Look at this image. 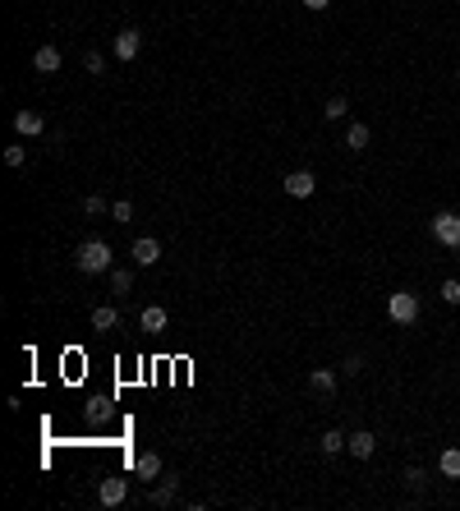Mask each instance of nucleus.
Returning <instances> with one entry per match:
<instances>
[{"mask_svg": "<svg viewBox=\"0 0 460 511\" xmlns=\"http://www.w3.org/2000/svg\"><path fill=\"white\" fill-rule=\"evenodd\" d=\"M111 217H115V221H129V217H134V208L120 199V203H111Z\"/></svg>", "mask_w": 460, "mask_h": 511, "instance_id": "26", "label": "nucleus"}, {"mask_svg": "<svg viewBox=\"0 0 460 511\" xmlns=\"http://www.w3.org/2000/svg\"><path fill=\"white\" fill-rule=\"evenodd\" d=\"M111 290L115 295H129L134 290V272L129 268H111Z\"/></svg>", "mask_w": 460, "mask_h": 511, "instance_id": "18", "label": "nucleus"}, {"mask_svg": "<svg viewBox=\"0 0 460 511\" xmlns=\"http://www.w3.org/2000/svg\"><path fill=\"white\" fill-rule=\"evenodd\" d=\"M309 387L318 391V396H331V391H336V373H331V369H313L309 373Z\"/></svg>", "mask_w": 460, "mask_h": 511, "instance_id": "13", "label": "nucleus"}, {"mask_svg": "<svg viewBox=\"0 0 460 511\" xmlns=\"http://www.w3.org/2000/svg\"><path fill=\"white\" fill-rule=\"evenodd\" d=\"M115 322H120V309H111V304H97L92 309V327L97 332H111Z\"/></svg>", "mask_w": 460, "mask_h": 511, "instance_id": "15", "label": "nucleus"}, {"mask_svg": "<svg viewBox=\"0 0 460 511\" xmlns=\"http://www.w3.org/2000/svg\"><path fill=\"white\" fill-rule=\"evenodd\" d=\"M111 244L106 240H83L78 244V253H74V268L83 272V277H102V272H111Z\"/></svg>", "mask_w": 460, "mask_h": 511, "instance_id": "1", "label": "nucleus"}, {"mask_svg": "<svg viewBox=\"0 0 460 511\" xmlns=\"http://www.w3.org/2000/svg\"><path fill=\"white\" fill-rule=\"evenodd\" d=\"M346 451H350L355 460H368V456L378 451V438L368 433V428H359V433H350V438H346Z\"/></svg>", "mask_w": 460, "mask_h": 511, "instance_id": "8", "label": "nucleus"}, {"mask_svg": "<svg viewBox=\"0 0 460 511\" xmlns=\"http://www.w3.org/2000/svg\"><path fill=\"white\" fill-rule=\"evenodd\" d=\"M304 5H309V9H327L331 0H304Z\"/></svg>", "mask_w": 460, "mask_h": 511, "instance_id": "28", "label": "nucleus"}, {"mask_svg": "<svg viewBox=\"0 0 460 511\" xmlns=\"http://www.w3.org/2000/svg\"><path fill=\"white\" fill-rule=\"evenodd\" d=\"M134 475L139 479H161V456H156V451H143V456L134 460Z\"/></svg>", "mask_w": 460, "mask_h": 511, "instance_id": "12", "label": "nucleus"}, {"mask_svg": "<svg viewBox=\"0 0 460 511\" xmlns=\"http://www.w3.org/2000/svg\"><path fill=\"white\" fill-rule=\"evenodd\" d=\"M14 130L23 134V139H37V134L46 130V120H42L37 111H18V115H14Z\"/></svg>", "mask_w": 460, "mask_h": 511, "instance_id": "10", "label": "nucleus"}, {"mask_svg": "<svg viewBox=\"0 0 460 511\" xmlns=\"http://www.w3.org/2000/svg\"><path fill=\"white\" fill-rule=\"evenodd\" d=\"M437 470H442L446 479H460V447H446L442 460H437Z\"/></svg>", "mask_w": 460, "mask_h": 511, "instance_id": "16", "label": "nucleus"}, {"mask_svg": "<svg viewBox=\"0 0 460 511\" xmlns=\"http://www.w3.org/2000/svg\"><path fill=\"white\" fill-rule=\"evenodd\" d=\"M456 83H460V65H456Z\"/></svg>", "mask_w": 460, "mask_h": 511, "instance_id": "29", "label": "nucleus"}, {"mask_svg": "<svg viewBox=\"0 0 460 511\" xmlns=\"http://www.w3.org/2000/svg\"><path fill=\"white\" fill-rule=\"evenodd\" d=\"M175 497H180V479H175V475H171V479H161V484L152 488V507H171Z\"/></svg>", "mask_w": 460, "mask_h": 511, "instance_id": "11", "label": "nucleus"}, {"mask_svg": "<svg viewBox=\"0 0 460 511\" xmlns=\"http://www.w3.org/2000/svg\"><path fill=\"white\" fill-rule=\"evenodd\" d=\"M5 162H9V166H23V162H28V147H23V143H9V147H5Z\"/></svg>", "mask_w": 460, "mask_h": 511, "instance_id": "23", "label": "nucleus"}, {"mask_svg": "<svg viewBox=\"0 0 460 511\" xmlns=\"http://www.w3.org/2000/svg\"><path fill=\"white\" fill-rule=\"evenodd\" d=\"M346 111H350L346 97H327V106H322V115H327V120H346Z\"/></svg>", "mask_w": 460, "mask_h": 511, "instance_id": "21", "label": "nucleus"}, {"mask_svg": "<svg viewBox=\"0 0 460 511\" xmlns=\"http://www.w3.org/2000/svg\"><path fill=\"white\" fill-rule=\"evenodd\" d=\"M83 70H87V74H106V60H102V51H87V56H83Z\"/></svg>", "mask_w": 460, "mask_h": 511, "instance_id": "24", "label": "nucleus"}, {"mask_svg": "<svg viewBox=\"0 0 460 511\" xmlns=\"http://www.w3.org/2000/svg\"><path fill=\"white\" fill-rule=\"evenodd\" d=\"M336 451H346V433H341V428H327V433H322V456H336Z\"/></svg>", "mask_w": 460, "mask_h": 511, "instance_id": "19", "label": "nucleus"}, {"mask_svg": "<svg viewBox=\"0 0 460 511\" xmlns=\"http://www.w3.org/2000/svg\"><path fill=\"white\" fill-rule=\"evenodd\" d=\"M139 327L143 332H161L166 327V309H161V304H148V309L139 313Z\"/></svg>", "mask_w": 460, "mask_h": 511, "instance_id": "14", "label": "nucleus"}, {"mask_svg": "<svg viewBox=\"0 0 460 511\" xmlns=\"http://www.w3.org/2000/svg\"><path fill=\"white\" fill-rule=\"evenodd\" d=\"M124 497H129V479H102L97 484V502L102 507H120Z\"/></svg>", "mask_w": 460, "mask_h": 511, "instance_id": "5", "label": "nucleus"}, {"mask_svg": "<svg viewBox=\"0 0 460 511\" xmlns=\"http://www.w3.org/2000/svg\"><path fill=\"white\" fill-rule=\"evenodd\" d=\"M134 263H139V268H152V263H161V240H152V235H139V240H134Z\"/></svg>", "mask_w": 460, "mask_h": 511, "instance_id": "6", "label": "nucleus"}, {"mask_svg": "<svg viewBox=\"0 0 460 511\" xmlns=\"http://www.w3.org/2000/svg\"><path fill=\"white\" fill-rule=\"evenodd\" d=\"M313 189H318L313 171H290L286 175V194H290V199H313Z\"/></svg>", "mask_w": 460, "mask_h": 511, "instance_id": "7", "label": "nucleus"}, {"mask_svg": "<svg viewBox=\"0 0 460 511\" xmlns=\"http://www.w3.org/2000/svg\"><path fill=\"white\" fill-rule=\"evenodd\" d=\"M433 240L446 249H460V212H437L433 217Z\"/></svg>", "mask_w": 460, "mask_h": 511, "instance_id": "3", "label": "nucleus"}, {"mask_svg": "<svg viewBox=\"0 0 460 511\" xmlns=\"http://www.w3.org/2000/svg\"><path fill=\"white\" fill-rule=\"evenodd\" d=\"M442 300H446V304H460V281H456V277L442 281Z\"/></svg>", "mask_w": 460, "mask_h": 511, "instance_id": "25", "label": "nucleus"}, {"mask_svg": "<svg viewBox=\"0 0 460 511\" xmlns=\"http://www.w3.org/2000/svg\"><path fill=\"white\" fill-rule=\"evenodd\" d=\"M60 65H65V56L55 51V46H37V56H33V70L37 74H55Z\"/></svg>", "mask_w": 460, "mask_h": 511, "instance_id": "9", "label": "nucleus"}, {"mask_svg": "<svg viewBox=\"0 0 460 511\" xmlns=\"http://www.w3.org/2000/svg\"><path fill=\"white\" fill-rule=\"evenodd\" d=\"M139 51H143V33L139 28H120L115 33V60H139Z\"/></svg>", "mask_w": 460, "mask_h": 511, "instance_id": "4", "label": "nucleus"}, {"mask_svg": "<svg viewBox=\"0 0 460 511\" xmlns=\"http://www.w3.org/2000/svg\"><path fill=\"white\" fill-rule=\"evenodd\" d=\"M387 318L396 322V327H414V322H419V295L396 290V295L387 300Z\"/></svg>", "mask_w": 460, "mask_h": 511, "instance_id": "2", "label": "nucleus"}, {"mask_svg": "<svg viewBox=\"0 0 460 511\" xmlns=\"http://www.w3.org/2000/svg\"><path fill=\"white\" fill-rule=\"evenodd\" d=\"M83 212H87V217H97V212H111V208H106L102 194H87V199H83Z\"/></svg>", "mask_w": 460, "mask_h": 511, "instance_id": "22", "label": "nucleus"}, {"mask_svg": "<svg viewBox=\"0 0 460 511\" xmlns=\"http://www.w3.org/2000/svg\"><path fill=\"white\" fill-rule=\"evenodd\" d=\"M368 139H373V134H368V125H350V130H346V147H355V152H364Z\"/></svg>", "mask_w": 460, "mask_h": 511, "instance_id": "17", "label": "nucleus"}, {"mask_svg": "<svg viewBox=\"0 0 460 511\" xmlns=\"http://www.w3.org/2000/svg\"><path fill=\"white\" fill-rule=\"evenodd\" d=\"M341 369H346L350 378H359V373H364V359H359V355H350V359H346V364H341Z\"/></svg>", "mask_w": 460, "mask_h": 511, "instance_id": "27", "label": "nucleus"}, {"mask_svg": "<svg viewBox=\"0 0 460 511\" xmlns=\"http://www.w3.org/2000/svg\"><path fill=\"white\" fill-rule=\"evenodd\" d=\"M405 488H410V493H424V488H428V470L424 465H410L405 470Z\"/></svg>", "mask_w": 460, "mask_h": 511, "instance_id": "20", "label": "nucleus"}]
</instances>
